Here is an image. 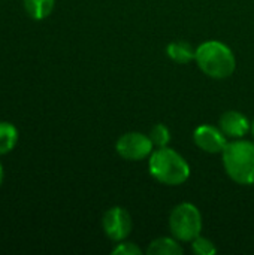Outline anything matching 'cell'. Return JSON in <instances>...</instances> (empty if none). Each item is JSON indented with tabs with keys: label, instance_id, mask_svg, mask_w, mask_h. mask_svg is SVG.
I'll return each mask as SVG.
<instances>
[{
	"label": "cell",
	"instance_id": "cell-16",
	"mask_svg": "<svg viewBox=\"0 0 254 255\" xmlns=\"http://www.w3.org/2000/svg\"><path fill=\"white\" fill-rule=\"evenodd\" d=\"M1 181H3V167L0 164V185H1Z\"/></svg>",
	"mask_w": 254,
	"mask_h": 255
},
{
	"label": "cell",
	"instance_id": "cell-14",
	"mask_svg": "<svg viewBox=\"0 0 254 255\" xmlns=\"http://www.w3.org/2000/svg\"><path fill=\"white\" fill-rule=\"evenodd\" d=\"M192 251L196 255H213L217 253V248L210 239L198 236L192 241Z\"/></svg>",
	"mask_w": 254,
	"mask_h": 255
},
{
	"label": "cell",
	"instance_id": "cell-11",
	"mask_svg": "<svg viewBox=\"0 0 254 255\" xmlns=\"http://www.w3.org/2000/svg\"><path fill=\"white\" fill-rule=\"evenodd\" d=\"M54 4H55V0H24L27 13L33 19H37V21L49 16L51 12L54 10Z\"/></svg>",
	"mask_w": 254,
	"mask_h": 255
},
{
	"label": "cell",
	"instance_id": "cell-4",
	"mask_svg": "<svg viewBox=\"0 0 254 255\" xmlns=\"http://www.w3.org/2000/svg\"><path fill=\"white\" fill-rule=\"evenodd\" d=\"M169 229L180 242H192L202 232V215L199 209L189 202L177 205L169 215Z\"/></svg>",
	"mask_w": 254,
	"mask_h": 255
},
{
	"label": "cell",
	"instance_id": "cell-10",
	"mask_svg": "<svg viewBox=\"0 0 254 255\" xmlns=\"http://www.w3.org/2000/svg\"><path fill=\"white\" fill-rule=\"evenodd\" d=\"M147 253L150 255H181L183 248L175 238H159L150 244Z\"/></svg>",
	"mask_w": 254,
	"mask_h": 255
},
{
	"label": "cell",
	"instance_id": "cell-9",
	"mask_svg": "<svg viewBox=\"0 0 254 255\" xmlns=\"http://www.w3.org/2000/svg\"><path fill=\"white\" fill-rule=\"evenodd\" d=\"M166 54L172 61L178 64H189L192 60H195L196 49H193V46L187 42L175 40L166 46Z\"/></svg>",
	"mask_w": 254,
	"mask_h": 255
},
{
	"label": "cell",
	"instance_id": "cell-6",
	"mask_svg": "<svg viewBox=\"0 0 254 255\" xmlns=\"http://www.w3.org/2000/svg\"><path fill=\"white\" fill-rule=\"evenodd\" d=\"M102 224H103L105 235L114 242L124 241L130 235L132 227H133L130 214L124 208H120V206H114L108 209L103 215Z\"/></svg>",
	"mask_w": 254,
	"mask_h": 255
},
{
	"label": "cell",
	"instance_id": "cell-13",
	"mask_svg": "<svg viewBox=\"0 0 254 255\" xmlns=\"http://www.w3.org/2000/svg\"><path fill=\"white\" fill-rule=\"evenodd\" d=\"M150 139L154 145V148H165L171 142V131L165 124H156L150 130Z\"/></svg>",
	"mask_w": 254,
	"mask_h": 255
},
{
	"label": "cell",
	"instance_id": "cell-2",
	"mask_svg": "<svg viewBox=\"0 0 254 255\" xmlns=\"http://www.w3.org/2000/svg\"><path fill=\"white\" fill-rule=\"evenodd\" d=\"M148 169L151 176L169 187H177L184 184L190 178V166L184 160L183 155H180L172 148H157L150 155Z\"/></svg>",
	"mask_w": 254,
	"mask_h": 255
},
{
	"label": "cell",
	"instance_id": "cell-3",
	"mask_svg": "<svg viewBox=\"0 0 254 255\" xmlns=\"http://www.w3.org/2000/svg\"><path fill=\"white\" fill-rule=\"evenodd\" d=\"M228 176L240 185H254V142L235 139L222 152Z\"/></svg>",
	"mask_w": 254,
	"mask_h": 255
},
{
	"label": "cell",
	"instance_id": "cell-17",
	"mask_svg": "<svg viewBox=\"0 0 254 255\" xmlns=\"http://www.w3.org/2000/svg\"><path fill=\"white\" fill-rule=\"evenodd\" d=\"M252 134H253V137H254V121H253V124H252Z\"/></svg>",
	"mask_w": 254,
	"mask_h": 255
},
{
	"label": "cell",
	"instance_id": "cell-15",
	"mask_svg": "<svg viewBox=\"0 0 254 255\" xmlns=\"http://www.w3.org/2000/svg\"><path fill=\"white\" fill-rule=\"evenodd\" d=\"M112 254L114 255H141L142 254V251H141V248H138L135 244L121 241V242H118V244H117V247L112 250Z\"/></svg>",
	"mask_w": 254,
	"mask_h": 255
},
{
	"label": "cell",
	"instance_id": "cell-7",
	"mask_svg": "<svg viewBox=\"0 0 254 255\" xmlns=\"http://www.w3.org/2000/svg\"><path fill=\"white\" fill-rule=\"evenodd\" d=\"M193 142L199 149L208 154H222L228 145V137L219 127L202 124L193 131Z\"/></svg>",
	"mask_w": 254,
	"mask_h": 255
},
{
	"label": "cell",
	"instance_id": "cell-12",
	"mask_svg": "<svg viewBox=\"0 0 254 255\" xmlns=\"http://www.w3.org/2000/svg\"><path fill=\"white\" fill-rule=\"evenodd\" d=\"M18 142V130L13 124L1 121L0 123V155L10 152Z\"/></svg>",
	"mask_w": 254,
	"mask_h": 255
},
{
	"label": "cell",
	"instance_id": "cell-5",
	"mask_svg": "<svg viewBox=\"0 0 254 255\" xmlns=\"http://www.w3.org/2000/svg\"><path fill=\"white\" fill-rule=\"evenodd\" d=\"M153 149H154V145L150 136H145L144 133H139V131L126 133L115 143L117 154L127 161L145 160L147 157L153 154Z\"/></svg>",
	"mask_w": 254,
	"mask_h": 255
},
{
	"label": "cell",
	"instance_id": "cell-8",
	"mask_svg": "<svg viewBox=\"0 0 254 255\" xmlns=\"http://www.w3.org/2000/svg\"><path fill=\"white\" fill-rule=\"evenodd\" d=\"M219 128L228 139H243L252 131V123L238 111H226L219 121Z\"/></svg>",
	"mask_w": 254,
	"mask_h": 255
},
{
	"label": "cell",
	"instance_id": "cell-1",
	"mask_svg": "<svg viewBox=\"0 0 254 255\" xmlns=\"http://www.w3.org/2000/svg\"><path fill=\"white\" fill-rule=\"evenodd\" d=\"M195 61L199 69L213 79H226L232 76L237 60L232 49L220 40H208L196 48Z\"/></svg>",
	"mask_w": 254,
	"mask_h": 255
}]
</instances>
